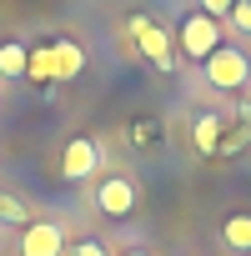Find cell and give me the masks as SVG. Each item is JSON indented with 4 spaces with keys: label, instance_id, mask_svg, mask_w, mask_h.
Masks as SVG:
<instances>
[{
    "label": "cell",
    "instance_id": "6da1fadb",
    "mask_svg": "<svg viewBox=\"0 0 251 256\" xmlns=\"http://www.w3.org/2000/svg\"><path fill=\"white\" fill-rule=\"evenodd\" d=\"M201 70H206V80H211L216 90H226V96H236V90L251 86V56H246L241 46H231V40H221V46L201 60Z\"/></svg>",
    "mask_w": 251,
    "mask_h": 256
},
{
    "label": "cell",
    "instance_id": "8fae6325",
    "mask_svg": "<svg viewBox=\"0 0 251 256\" xmlns=\"http://www.w3.org/2000/svg\"><path fill=\"white\" fill-rule=\"evenodd\" d=\"M26 221H30V206L10 191H0V226H26Z\"/></svg>",
    "mask_w": 251,
    "mask_h": 256
},
{
    "label": "cell",
    "instance_id": "5bb4252c",
    "mask_svg": "<svg viewBox=\"0 0 251 256\" xmlns=\"http://www.w3.org/2000/svg\"><path fill=\"white\" fill-rule=\"evenodd\" d=\"M231 6H236V0H196V10H206V16H216V20H221Z\"/></svg>",
    "mask_w": 251,
    "mask_h": 256
},
{
    "label": "cell",
    "instance_id": "ba28073f",
    "mask_svg": "<svg viewBox=\"0 0 251 256\" xmlns=\"http://www.w3.org/2000/svg\"><path fill=\"white\" fill-rule=\"evenodd\" d=\"M191 141H196V151H201V156H216V151H221V141H226V120H221V116H211V110H201V116L191 120Z\"/></svg>",
    "mask_w": 251,
    "mask_h": 256
},
{
    "label": "cell",
    "instance_id": "8992f818",
    "mask_svg": "<svg viewBox=\"0 0 251 256\" xmlns=\"http://www.w3.org/2000/svg\"><path fill=\"white\" fill-rule=\"evenodd\" d=\"M20 256H66V231H60V221H26V231H20Z\"/></svg>",
    "mask_w": 251,
    "mask_h": 256
},
{
    "label": "cell",
    "instance_id": "9c48e42d",
    "mask_svg": "<svg viewBox=\"0 0 251 256\" xmlns=\"http://www.w3.org/2000/svg\"><path fill=\"white\" fill-rule=\"evenodd\" d=\"M221 246H226V251L251 256V216H246V211H236V216H226V221H221Z\"/></svg>",
    "mask_w": 251,
    "mask_h": 256
},
{
    "label": "cell",
    "instance_id": "7c38bea8",
    "mask_svg": "<svg viewBox=\"0 0 251 256\" xmlns=\"http://www.w3.org/2000/svg\"><path fill=\"white\" fill-rule=\"evenodd\" d=\"M221 20H226V26H231L241 40H251V0H236V6H231Z\"/></svg>",
    "mask_w": 251,
    "mask_h": 256
},
{
    "label": "cell",
    "instance_id": "52a82bcc",
    "mask_svg": "<svg viewBox=\"0 0 251 256\" xmlns=\"http://www.w3.org/2000/svg\"><path fill=\"white\" fill-rule=\"evenodd\" d=\"M46 56H50V80H56V86H66V80H76V76L86 70V50H80L76 40H66V36L50 40Z\"/></svg>",
    "mask_w": 251,
    "mask_h": 256
},
{
    "label": "cell",
    "instance_id": "3957f363",
    "mask_svg": "<svg viewBox=\"0 0 251 256\" xmlns=\"http://www.w3.org/2000/svg\"><path fill=\"white\" fill-rule=\"evenodd\" d=\"M126 30H131V40H136V50L156 66V70H176V50H171V36H166V26L161 20H151V16H131L126 20Z\"/></svg>",
    "mask_w": 251,
    "mask_h": 256
},
{
    "label": "cell",
    "instance_id": "30bf717a",
    "mask_svg": "<svg viewBox=\"0 0 251 256\" xmlns=\"http://www.w3.org/2000/svg\"><path fill=\"white\" fill-rule=\"evenodd\" d=\"M30 66V46L26 40H0V80H20Z\"/></svg>",
    "mask_w": 251,
    "mask_h": 256
},
{
    "label": "cell",
    "instance_id": "9a60e30c",
    "mask_svg": "<svg viewBox=\"0 0 251 256\" xmlns=\"http://www.w3.org/2000/svg\"><path fill=\"white\" fill-rule=\"evenodd\" d=\"M126 256H151V251H126Z\"/></svg>",
    "mask_w": 251,
    "mask_h": 256
},
{
    "label": "cell",
    "instance_id": "5b68a950",
    "mask_svg": "<svg viewBox=\"0 0 251 256\" xmlns=\"http://www.w3.org/2000/svg\"><path fill=\"white\" fill-rule=\"evenodd\" d=\"M136 201H141V186H136L131 176L110 171V176L96 181V211H106V216H131Z\"/></svg>",
    "mask_w": 251,
    "mask_h": 256
},
{
    "label": "cell",
    "instance_id": "7a4b0ae2",
    "mask_svg": "<svg viewBox=\"0 0 251 256\" xmlns=\"http://www.w3.org/2000/svg\"><path fill=\"white\" fill-rule=\"evenodd\" d=\"M221 40H226V36H221V20L206 16V10H186L181 26H176V50H181L186 60H206Z\"/></svg>",
    "mask_w": 251,
    "mask_h": 256
},
{
    "label": "cell",
    "instance_id": "277c9868",
    "mask_svg": "<svg viewBox=\"0 0 251 256\" xmlns=\"http://www.w3.org/2000/svg\"><path fill=\"white\" fill-rule=\"evenodd\" d=\"M100 161H106L100 136H70L66 151H60V176H66V181H90V176L100 171Z\"/></svg>",
    "mask_w": 251,
    "mask_h": 256
},
{
    "label": "cell",
    "instance_id": "4fadbf2b",
    "mask_svg": "<svg viewBox=\"0 0 251 256\" xmlns=\"http://www.w3.org/2000/svg\"><path fill=\"white\" fill-rule=\"evenodd\" d=\"M66 256H110V251H106V241H96V236H90V241H80V246H70Z\"/></svg>",
    "mask_w": 251,
    "mask_h": 256
}]
</instances>
